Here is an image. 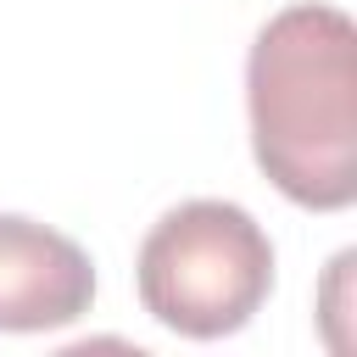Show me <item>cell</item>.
Here are the masks:
<instances>
[{
	"instance_id": "cell-1",
	"label": "cell",
	"mask_w": 357,
	"mask_h": 357,
	"mask_svg": "<svg viewBox=\"0 0 357 357\" xmlns=\"http://www.w3.org/2000/svg\"><path fill=\"white\" fill-rule=\"evenodd\" d=\"M257 167L307 212L357 201V28L340 6H284L245 61Z\"/></svg>"
},
{
	"instance_id": "cell-2",
	"label": "cell",
	"mask_w": 357,
	"mask_h": 357,
	"mask_svg": "<svg viewBox=\"0 0 357 357\" xmlns=\"http://www.w3.org/2000/svg\"><path fill=\"white\" fill-rule=\"evenodd\" d=\"M134 284L145 312L184 340L245 329L273 290V245L234 201H184L139 240Z\"/></svg>"
},
{
	"instance_id": "cell-3",
	"label": "cell",
	"mask_w": 357,
	"mask_h": 357,
	"mask_svg": "<svg viewBox=\"0 0 357 357\" xmlns=\"http://www.w3.org/2000/svg\"><path fill=\"white\" fill-rule=\"evenodd\" d=\"M95 301V268L78 240L0 212V329L39 335L78 324Z\"/></svg>"
}]
</instances>
